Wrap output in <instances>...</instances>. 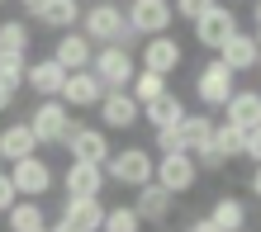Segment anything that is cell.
Masks as SVG:
<instances>
[{"label":"cell","mask_w":261,"mask_h":232,"mask_svg":"<svg viewBox=\"0 0 261 232\" xmlns=\"http://www.w3.org/2000/svg\"><path fill=\"white\" fill-rule=\"evenodd\" d=\"M81 34L95 43V48H128V43H133V28L124 19V5H114V0L81 5Z\"/></svg>","instance_id":"obj_1"},{"label":"cell","mask_w":261,"mask_h":232,"mask_svg":"<svg viewBox=\"0 0 261 232\" xmlns=\"http://www.w3.org/2000/svg\"><path fill=\"white\" fill-rule=\"evenodd\" d=\"M152 152L147 147H119V152H110L105 157V180H114V185H128V190H138V185H147L152 180Z\"/></svg>","instance_id":"obj_2"},{"label":"cell","mask_w":261,"mask_h":232,"mask_svg":"<svg viewBox=\"0 0 261 232\" xmlns=\"http://www.w3.org/2000/svg\"><path fill=\"white\" fill-rule=\"evenodd\" d=\"M76 128V119L62 100H43L34 114H29V133H34L38 147H53V142H67V133Z\"/></svg>","instance_id":"obj_3"},{"label":"cell","mask_w":261,"mask_h":232,"mask_svg":"<svg viewBox=\"0 0 261 232\" xmlns=\"http://www.w3.org/2000/svg\"><path fill=\"white\" fill-rule=\"evenodd\" d=\"M195 180H199V166L190 152H171V157L152 161V185H162L166 194H190Z\"/></svg>","instance_id":"obj_4"},{"label":"cell","mask_w":261,"mask_h":232,"mask_svg":"<svg viewBox=\"0 0 261 232\" xmlns=\"http://www.w3.org/2000/svg\"><path fill=\"white\" fill-rule=\"evenodd\" d=\"M133 48H95V57H90V76L105 85V90H128L133 81Z\"/></svg>","instance_id":"obj_5"},{"label":"cell","mask_w":261,"mask_h":232,"mask_svg":"<svg viewBox=\"0 0 261 232\" xmlns=\"http://www.w3.org/2000/svg\"><path fill=\"white\" fill-rule=\"evenodd\" d=\"M5 176H10V185H14V194H24V199H43L53 190V166L38 157H19V161H10L5 166Z\"/></svg>","instance_id":"obj_6"},{"label":"cell","mask_w":261,"mask_h":232,"mask_svg":"<svg viewBox=\"0 0 261 232\" xmlns=\"http://www.w3.org/2000/svg\"><path fill=\"white\" fill-rule=\"evenodd\" d=\"M233 81H238V76L228 71L219 57H209L204 67H199V76H195V95H199V104H204V109H223L228 95L238 90Z\"/></svg>","instance_id":"obj_7"},{"label":"cell","mask_w":261,"mask_h":232,"mask_svg":"<svg viewBox=\"0 0 261 232\" xmlns=\"http://www.w3.org/2000/svg\"><path fill=\"white\" fill-rule=\"evenodd\" d=\"M67 152H71V161H90V166H105V157H110V133L105 128H95V123H81L76 119V128L67 133V142H62Z\"/></svg>","instance_id":"obj_8"},{"label":"cell","mask_w":261,"mask_h":232,"mask_svg":"<svg viewBox=\"0 0 261 232\" xmlns=\"http://www.w3.org/2000/svg\"><path fill=\"white\" fill-rule=\"evenodd\" d=\"M124 19H128V28H133V38H138V34L157 38V34H166V28H171L176 14H171V0H128Z\"/></svg>","instance_id":"obj_9"},{"label":"cell","mask_w":261,"mask_h":232,"mask_svg":"<svg viewBox=\"0 0 261 232\" xmlns=\"http://www.w3.org/2000/svg\"><path fill=\"white\" fill-rule=\"evenodd\" d=\"M233 34H238V14L228 10V5H219V0L195 19V43H199V48H214V52H219Z\"/></svg>","instance_id":"obj_10"},{"label":"cell","mask_w":261,"mask_h":232,"mask_svg":"<svg viewBox=\"0 0 261 232\" xmlns=\"http://www.w3.org/2000/svg\"><path fill=\"white\" fill-rule=\"evenodd\" d=\"M100 109V128L105 133H124V128H138V100L128 90H105V100L95 104Z\"/></svg>","instance_id":"obj_11"},{"label":"cell","mask_w":261,"mask_h":232,"mask_svg":"<svg viewBox=\"0 0 261 232\" xmlns=\"http://www.w3.org/2000/svg\"><path fill=\"white\" fill-rule=\"evenodd\" d=\"M57 100H62L67 109H95V104L105 100V85H100L90 71H67V81H62V90H57Z\"/></svg>","instance_id":"obj_12"},{"label":"cell","mask_w":261,"mask_h":232,"mask_svg":"<svg viewBox=\"0 0 261 232\" xmlns=\"http://www.w3.org/2000/svg\"><path fill=\"white\" fill-rule=\"evenodd\" d=\"M214 57H219V62H223V67L233 71V76H238V71H252L256 62H261V38H256V34H242V28H238V34L228 38V43H223V48L214 52Z\"/></svg>","instance_id":"obj_13"},{"label":"cell","mask_w":261,"mask_h":232,"mask_svg":"<svg viewBox=\"0 0 261 232\" xmlns=\"http://www.w3.org/2000/svg\"><path fill=\"white\" fill-rule=\"evenodd\" d=\"M90 57H95V43H90L81 28H67V34L57 38L53 62H57L62 71H90Z\"/></svg>","instance_id":"obj_14"},{"label":"cell","mask_w":261,"mask_h":232,"mask_svg":"<svg viewBox=\"0 0 261 232\" xmlns=\"http://www.w3.org/2000/svg\"><path fill=\"white\" fill-rule=\"evenodd\" d=\"M180 57H186V48L171 38V34H157V38H147V48H143V71H157L171 81V71L180 67Z\"/></svg>","instance_id":"obj_15"},{"label":"cell","mask_w":261,"mask_h":232,"mask_svg":"<svg viewBox=\"0 0 261 232\" xmlns=\"http://www.w3.org/2000/svg\"><path fill=\"white\" fill-rule=\"evenodd\" d=\"M133 213H138L143 223H166V218L176 213V194H166L162 185H152V180H147V185H138Z\"/></svg>","instance_id":"obj_16"},{"label":"cell","mask_w":261,"mask_h":232,"mask_svg":"<svg viewBox=\"0 0 261 232\" xmlns=\"http://www.w3.org/2000/svg\"><path fill=\"white\" fill-rule=\"evenodd\" d=\"M62 190H67V199H100L105 171H100V166H90V161H71L67 176H62Z\"/></svg>","instance_id":"obj_17"},{"label":"cell","mask_w":261,"mask_h":232,"mask_svg":"<svg viewBox=\"0 0 261 232\" xmlns=\"http://www.w3.org/2000/svg\"><path fill=\"white\" fill-rule=\"evenodd\" d=\"M62 81H67V71L57 67L53 57H43V62H29V67H24V85L34 90L38 100H57V90H62Z\"/></svg>","instance_id":"obj_18"},{"label":"cell","mask_w":261,"mask_h":232,"mask_svg":"<svg viewBox=\"0 0 261 232\" xmlns=\"http://www.w3.org/2000/svg\"><path fill=\"white\" fill-rule=\"evenodd\" d=\"M180 119H186V100H180L176 90H162L157 100H147L143 109H138V123H152V128H171Z\"/></svg>","instance_id":"obj_19"},{"label":"cell","mask_w":261,"mask_h":232,"mask_svg":"<svg viewBox=\"0 0 261 232\" xmlns=\"http://www.w3.org/2000/svg\"><path fill=\"white\" fill-rule=\"evenodd\" d=\"M223 123H233V128H261V95L256 90H233L223 104Z\"/></svg>","instance_id":"obj_20"},{"label":"cell","mask_w":261,"mask_h":232,"mask_svg":"<svg viewBox=\"0 0 261 232\" xmlns=\"http://www.w3.org/2000/svg\"><path fill=\"white\" fill-rule=\"evenodd\" d=\"M62 223H71L76 232H100V223H105V199H67Z\"/></svg>","instance_id":"obj_21"},{"label":"cell","mask_w":261,"mask_h":232,"mask_svg":"<svg viewBox=\"0 0 261 232\" xmlns=\"http://www.w3.org/2000/svg\"><path fill=\"white\" fill-rule=\"evenodd\" d=\"M204 218L219 227V232H238V227H247V204H242L238 194H219Z\"/></svg>","instance_id":"obj_22"},{"label":"cell","mask_w":261,"mask_h":232,"mask_svg":"<svg viewBox=\"0 0 261 232\" xmlns=\"http://www.w3.org/2000/svg\"><path fill=\"white\" fill-rule=\"evenodd\" d=\"M5 223H10V232H43L48 227V213H43L38 199H14L5 209Z\"/></svg>","instance_id":"obj_23"},{"label":"cell","mask_w":261,"mask_h":232,"mask_svg":"<svg viewBox=\"0 0 261 232\" xmlns=\"http://www.w3.org/2000/svg\"><path fill=\"white\" fill-rule=\"evenodd\" d=\"M38 142L29 133V123H5L0 128V161H19V157H34Z\"/></svg>","instance_id":"obj_24"},{"label":"cell","mask_w":261,"mask_h":232,"mask_svg":"<svg viewBox=\"0 0 261 232\" xmlns=\"http://www.w3.org/2000/svg\"><path fill=\"white\" fill-rule=\"evenodd\" d=\"M38 19L48 24V28H62V34H67V28L81 24V0H48Z\"/></svg>","instance_id":"obj_25"},{"label":"cell","mask_w":261,"mask_h":232,"mask_svg":"<svg viewBox=\"0 0 261 232\" xmlns=\"http://www.w3.org/2000/svg\"><path fill=\"white\" fill-rule=\"evenodd\" d=\"M176 133H180V147L195 152V147H204V142H209L214 123H209V114H186V119L176 123Z\"/></svg>","instance_id":"obj_26"},{"label":"cell","mask_w":261,"mask_h":232,"mask_svg":"<svg viewBox=\"0 0 261 232\" xmlns=\"http://www.w3.org/2000/svg\"><path fill=\"white\" fill-rule=\"evenodd\" d=\"M162 90H171V85H166V76H157V71H143V67H138V71H133V81H128V95L138 100V109H143L147 100H157Z\"/></svg>","instance_id":"obj_27"},{"label":"cell","mask_w":261,"mask_h":232,"mask_svg":"<svg viewBox=\"0 0 261 232\" xmlns=\"http://www.w3.org/2000/svg\"><path fill=\"white\" fill-rule=\"evenodd\" d=\"M209 142L223 152V161H242V128H233V123H214Z\"/></svg>","instance_id":"obj_28"},{"label":"cell","mask_w":261,"mask_h":232,"mask_svg":"<svg viewBox=\"0 0 261 232\" xmlns=\"http://www.w3.org/2000/svg\"><path fill=\"white\" fill-rule=\"evenodd\" d=\"M100 232H143V218L133 213V204H119V209H105Z\"/></svg>","instance_id":"obj_29"},{"label":"cell","mask_w":261,"mask_h":232,"mask_svg":"<svg viewBox=\"0 0 261 232\" xmlns=\"http://www.w3.org/2000/svg\"><path fill=\"white\" fill-rule=\"evenodd\" d=\"M0 52L29 57V24H19V19H5V24H0Z\"/></svg>","instance_id":"obj_30"},{"label":"cell","mask_w":261,"mask_h":232,"mask_svg":"<svg viewBox=\"0 0 261 232\" xmlns=\"http://www.w3.org/2000/svg\"><path fill=\"white\" fill-rule=\"evenodd\" d=\"M24 67H29V57H19V52H0V81H5L10 90L24 85Z\"/></svg>","instance_id":"obj_31"},{"label":"cell","mask_w":261,"mask_h":232,"mask_svg":"<svg viewBox=\"0 0 261 232\" xmlns=\"http://www.w3.org/2000/svg\"><path fill=\"white\" fill-rule=\"evenodd\" d=\"M190 157H195V166H199V171H223V166H228V161H223V152L214 147V142H204V147H195Z\"/></svg>","instance_id":"obj_32"},{"label":"cell","mask_w":261,"mask_h":232,"mask_svg":"<svg viewBox=\"0 0 261 232\" xmlns=\"http://www.w3.org/2000/svg\"><path fill=\"white\" fill-rule=\"evenodd\" d=\"M152 142H157V157H171V152H186V147H180V133H176V123H171V128H157V137H152Z\"/></svg>","instance_id":"obj_33"},{"label":"cell","mask_w":261,"mask_h":232,"mask_svg":"<svg viewBox=\"0 0 261 232\" xmlns=\"http://www.w3.org/2000/svg\"><path fill=\"white\" fill-rule=\"evenodd\" d=\"M209 5H214V0H176V5H171V14H176V19H190V24H195Z\"/></svg>","instance_id":"obj_34"},{"label":"cell","mask_w":261,"mask_h":232,"mask_svg":"<svg viewBox=\"0 0 261 232\" xmlns=\"http://www.w3.org/2000/svg\"><path fill=\"white\" fill-rule=\"evenodd\" d=\"M242 157H247V166L261 161V128H242Z\"/></svg>","instance_id":"obj_35"},{"label":"cell","mask_w":261,"mask_h":232,"mask_svg":"<svg viewBox=\"0 0 261 232\" xmlns=\"http://www.w3.org/2000/svg\"><path fill=\"white\" fill-rule=\"evenodd\" d=\"M14 199H19V194H14V185H10V176L0 171V213H5V209L14 204Z\"/></svg>","instance_id":"obj_36"},{"label":"cell","mask_w":261,"mask_h":232,"mask_svg":"<svg viewBox=\"0 0 261 232\" xmlns=\"http://www.w3.org/2000/svg\"><path fill=\"white\" fill-rule=\"evenodd\" d=\"M14 95H19V90H10L5 81H0V114H5V109H10V104H14Z\"/></svg>","instance_id":"obj_37"},{"label":"cell","mask_w":261,"mask_h":232,"mask_svg":"<svg viewBox=\"0 0 261 232\" xmlns=\"http://www.w3.org/2000/svg\"><path fill=\"white\" fill-rule=\"evenodd\" d=\"M247 194H261V171L252 166V176H247Z\"/></svg>","instance_id":"obj_38"},{"label":"cell","mask_w":261,"mask_h":232,"mask_svg":"<svg viewBox=\"0 0 261 232\" xmlns=\"http://www.w3.org/2000/svg\"><path fill=\"white\" fill-rule=\"evenodd\" d=\"M186 232H219V227H214V223H209V218H195V223H190V227H186Z\"/></svg>","instance_id":"obj_39"},{"label":"cell","mask_w":261,"mask_h":232,"mask_svg":"<svg viewBox=\"0 0 261 232\" xmlns=\"http://www.w3.org/2000/svg\"><path fill=\"white\" fill-rule=\"evenodd\" d=\"M19 5H24V10L34 14V19H38V14H43V5H48V0H19Z\"/></svg>","instance_id":"obj_40"},{"label":"cell","mask_w":261,"mask_h":232,"mask_svg":"<svg viewBox=\"0 0 261 232\" xmlns=\"http://www.w3.org/2000/svg\"><path fill=\"white\" fill-rule=\"evenodd\" d=\"M48 232H76V227H71V223H62V218H57V223H53Z\"/></svg>","instance_id":"obj_41"},{"label":"cell","mask_w":261,"mask_h":232,"mask_svg":"<svg viewBox=\"0 0 261 232\" xmlns=\"http://www.w3.org/2000/svg\"><path fill=\"white\" fill-rule=\"evenodd\" d=\"M219 5H242V0H219Z\"/></svg>","instance_id":"obj_42"},{"label":"cell","mask_w":261,"mask_h":232,"mask_svg":"<svg viewBox=\"0 0 261 232\" xmlns=\"http://www.w3.org/2000/svg\"><path fill=\"white\" fill-rule=\"evenodd\" d=\"M238 232H256V227H238Z\"/></svg>","instance_id":"obj_43"},{"label":"cell","mask_w":261,"mask_h":232,"mask_svg":"<svg viewBox=\"0 0 261 232\" xmlns=\"http://www.w3.org/2000/svg\"><path fill=\"white\" fill-rule=\"evenodd\" d=\"M114 5H124V0H114Z\"/></svg>","instance_id":"obj_44"},{"label":"cell","mask_w":261,"mask_h":232,"mask_svg":"<svg viewBox=\"0 0 261 232\" xmlns=\"http://www.w3.org/2000/svg\"><path fill=\"white\" fill-rule=\"evenodd\" d=\"M0 5H5V0H0Z\"/></svg>","instance_id":"obj_45"},{"label":"cell","mask_w":261,"mask_h":232,"mask_svg":"<svg viewBox=\"0 0 261 232\" xmlns=\"http://www.w3.org/2000/svg\"><path fill=\"white\" fill-rule=\"evenodd\" d=\"M43 232H48V227H43Z\"/></svg>","instance_id":"obj_46"}]
</instances>
